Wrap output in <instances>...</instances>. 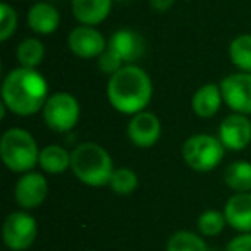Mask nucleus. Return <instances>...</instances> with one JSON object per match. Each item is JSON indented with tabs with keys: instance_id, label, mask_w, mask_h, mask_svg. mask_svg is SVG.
Listing matches in <instances>:
<instances>
[{
	"instance_id": "1",
	"label": "nucleus",
	"mask_w": 251,
	"mask_h": 251,
	"mask_svg": "<svg viewBox=\"0 0 251 251\" xmlns=\"http://www.w3.org/2000/svg\"><path fill=\"white\" fill-rule=\"evenodd\" d=\"M49 86L36 69L18 67L5 76L2 84V103L18 115H33L45 107Z\"/></svg>"
},
{
	"instance_id": "2",
	"label": "nucleus",
	"mask_w": 251,
	"mask_h": 251,
	"mask_svg": "<svg viewBox=\"0 0 251 251\" xmlns=\"http://www.w3.org/2000/svg\"><path fill=\"white\" fill-rule=\"evenodd\" d=\"M153 95V84L147 71L138 66H124L110 76L107 98L115 110L134 115L143 112Z\"/></svg>"
},
{
	"instance_id": "3",
	"label": "nucleus",
	"mask_w": 251,
	"mask_h": 251,
	"mask_svg": "<svg viewBox=\"0 0 251 251\" xmlns=\"http://www.w3.org/2000/svg\"><path fill=\"white\" fill-rule=\"evenodd\" d=\"M71 169L83 184L100 188L110 182L114 164L105 148L97 143H81L71 153Z\"/></svg>"
},
{
	"instance_id": "4",
	"label": "nucleus",
	"mask_w": 251,
	"mask_h": 251,
	"mask_svg": "<svg viewBox=\"0 0 251 251\" xmlns=\"http://www.w3.org/2000/svg\"><path fill=\"white\" fill-rule=\"evenodd\" d=\"M0 157L9 171L28 172L38 164L40 150L28 131L14 127L5 131L0 140Z\"/></svg>"
},
{
	"instance_id": "5",
	"label": "nucleus",
	"mask_w": 251,
	"mask_h": 251,
	"mask_svg": "<svg viewBox=\"0 0 251 251\" xmlns=\"http://www.w3.org/2000/svg\"><path fill=\"white\" fill-rule=\"evenodd\" d=\"M224 145L219 138L210 134H195L188 138L182 147L184 162L198 172L213 171L224 158Z\"/></svg>"
},
{
	"instance_id": "6",
	"label": "nucleus",
	"mask_w": 251,
	"mask_h": 251,
	"mask_svg": "<svg viewBox=\"0 0 251 251\" xmlns=\"http://www.w3.org/2000/svg\"><path fill=\"white\" fill-rule=\"evenodd\" d=\"M43 119L50 129L57 133L71 131L79 121V103L69 93H55L49 97L43 107Z\"/></svg>"
},
{
	"instance_id": "7",
	"label": "nucleus",
	"mask_w": 251,
	"mask_h": 251,
	"mask_svg": "<svg viewBox=\"0 0 251 251\" xmlns=\"http://www.w3.org/2000/svg\"><path fill=\"white\" fill-rule=\"evenodd\" d=\"M38 227L28 212H12L2 227V237L9 250L25 251L35 243Z\"/></svg>"
},
{
	"instance_id": "8",
	"label": "nucleus",
	"mask_w": 251,
	"mask_h": 251,
	"mask_svg": "<svg viewBox=\"0 0 251 251\" xmlns=\"http://www.w3.org/2000/svg\"><path fill=\"white\" fill-rule=\"evenodd\" d=\"M222 98L236 114H251V74L236 73L220 83Z\"/></svg>"
},
{
	"instance_id": "9",
	"label": "nucleus",
	"mask_w": 251,
	"mask_h": 251,
	"mask_svg": "<svg viewBox=\"0 0 251 251\" xmlns=\"http://www.w3.org/2000/svg\"><path fill=\"white\" fill-rule=\"evenodd\" d=\"M69 49L73 50L74 55L81 59H95L100 57L107 50V42L103 35L93 26H77L69 33Z\"/></svg>"
},
{
	"instance_id": "10",
	"label": "nucleus",
	"mask_w": 251,
	"mask_h": 251,
	"mask_svg": "<svg viewBox=\"0 0 251 251\" xmlns=\"http://www.w3.org/2000/svg\"><path fill=\"white\" fill-rule=\"evenodd\" d=\"M162 134L160 121L151 112H138L127 126V136L138 148H150L158 141Z\"/></svg>"
},
{
	"instance_id": "11",
	"label": "nucleus",
	"mask_w": 251,
	"mask_h": 251,
	"mask_svg": "<svg viewBox=\"0 0 251 251\" xmlns=\"http://www.w3.org/2000/svg\"><path fill=\"white\" fill-rule=\"evenodd\" d=\"M219 140L229 150H243L251 143V121L244 114H230L220 124Z\"/></svg>"
},
{
	"instance_id": "12",
	"label": "nucleus",
	"mask_w": 251,
	"mask_h": 251,
	"mask_svg": "<svg viewBox=\"0 0 251 251\" xmlns=\"http://www.w3.org/2000/svg\"><path fill=\"white\" fill-rule=\"evenodd\" d=\"M49 195L47 179L38 172H26L14 188V198L21 208H36L45 201Z\"/></svg>"
},
{
	"instance_id": "13",
	"label": "nucleus",
	"mask_w": 251,
	"mask_h": 251,
	"mask_svg": "<svg viewBox=\"0 0 251 251\" xmlns=\"http://www.w3.org/2000/svg\"><path fill=\"white\" fill-rule=\"evenodd\" d=\"M108 49H112L124 62H136L145 53V40L136 31L127 28L117 29L108 42Z\"/></svg>"
},
{
	"instance_id": "14",
	"label": "nucleus",
	"mask_w": 251,
	"mask_h": 251,
	"mask_svg": "<svg viewBox=\"0 0 251 251\" xmlns=\"http://www.w3.org/2000/svg\"><path fill=\"white\" fill-rule=\"evenodd\" d=\"M224 215L230 227L241 232H251V193L230 196L224 206Z\"/></svg>"
},
{
	"instance_id": "15",
	"label": "nucleus",
	"mask_w": 251,
	"mask_h": 251,
	"mask_svg": "<svg viewBox=\"0 0 251 251\" xmlns=\"http://www.w3.org/2000/svg\"><path fill=\"white\" fill-rule=\"evenodd\" d=\"M112 0H73V14L81 25L95 26L107 19Z\"/></svg>"
},
{
	"instance_id": "16",
	"label": "nucleus",
	"mask_w": 251,
	"mask_h": 251,
	"mask_svg": "<svg viewBox=\"0 0 251 251\" xmlns=\"http://www.w3.org/2000/svg\"><path fill=\"white\" fill-rule=\"evenodd\" d=\"M59 11L47 2H38L28 12V25L36 35H52L59 28Z\"/></svg>"
},
{
	"instance_id": "17",
	"label": "nucleus",
	"mask_w": 251,
	"mask_h": 251,
	"mask_svg": "<svg viewBox=\"0 0 251 251\" xmlns=\"http://www.w3.org/2000/svg\"><path fill=\"white\" fill-rule=\"evenodd\" d=\"M222 91L220 86L213 83L203 84L195 95H193V112L201 119H210L219 112L220 103H222Z\"/></svg>"
},
{
	"instance_id": "18",
	"label": "nucleus",
	"mask_w": 251,
	"mask_h": 251,
	"mask_svg": "<svg viewBox=\"0 0 251 251\" xmlns=\"http://www.w3.org/2000/svg\"><path fill=\"white\" fill-rule=\"evenodd\" d=\"M38 164L49 174H62L71 167V155L59 145H50L40 151Z\"/></svg>"
},
{
	"instance_id": "19",
	"label": "nucleus",
	"mask_w": 251,
	"mask_h": 251,
	"mask_svg": "<svg viewBox=\"0 0 251 251\" xmlns=\"http://www.w3.org/2000/svg\"><path fill=\"white\" fill-rule=\"evenodd\" d=\"M224 181L232 191L250 193L251 191V164L250 162H234L226 169Z\"/></svg>"
},
{
	"instance_id": "20",
	"label": "nucleus",
	"mask_w": 251,
	"mask_h": 251,
	"mask_svg": "<svg viewBox=\"0 0 251 251\" xmlns=\"http://www.w3.org/2000/svg\"><path fill=\"white\" fill-rule=\"evenodd\" d=\"M45 57V47L40 40L36 38H26L19 43L18 47V60L21 67L28 69H36L43 62Z\"/></svg>"
},
{
	"instance_id": "21",
	"label": "nucleus",
	"mask_w": 251,
	"mask_h": 251,
	"mask_svg": "<svg viewBox=\"0 0 251 251\" xmlns=\"http://www.w3.org/2000/svg\"><path fill=\"white\" fill-rule=\"evenodd\" d=\"M230 62L243 73L251 74V35H241L229 45Z\"/></svg>"
},
{
	"instance_id": "22",
	"label": "nucleus",
	"mask_w": 251,
	"mask_h": 251,
	"mask_svg": "<svg viewBox=\"0 0 251 251\" xmlns=\"http://www.w3.org/2000/svg\"><path fill=\"white\" fill-rule=\"evenodd\" d=\"M108 186H110L112 191L117 193V195L127 196V195H131V193L136 191L138 176H136V172H134L133 169H129V167L114 169Z\"/></svg>"
},
{
	"instance_id": "23",
	"label": "nucleus",
	"mask_w": 251,
	"mask_h": 251,
	"mask_svg": "<svg viewBox=\"0 0 251 251\" xmlns=\"http://www.w3.org/2000/svg\"><path fill=\"white\" fill-rule=\"evenodd\" d=\"M167 251H208L205 241L189 230H179L171 236Z\"/></svg>"
},
{
	"instance_id": "24",
	"label": "nucleus",
	"mask_w": 251,
	"mask_h": 251,
	"mask_svg": "<svg viewBox=\"0 0 251 251\" xmlns=\"http://www.w3.org/2000/svg\"><path fill=\"white\" fill-rule=\"evenodd\" d=\"M227 220L226 215L217 210H206L200 215L198 219V229L203 236H219L226 227Z\"/></svg>"
},
{
	"instance_id": "25",
	"label": "nucleus",
	"mask_w": 251,
	"mask_h": 251,
	"mask_svg": "<svg viewBox=\"0 0 251 251\" xmlns=\"http://www.w3.org/2000/svg\"><path fill=\"white\" fill-rule=\"evenodd\" d=\"M18 14L9 4H0V40L7 42L16 31Z\"/></svg>"
},
{
	"instance_id": "26",
	"label": "nucleus",
	"mask_w": 251,
	"mask_h": 251,
	"mask_svg": "<svg viewBox=\"0 0 251 251\" xmlns=\"http://www.w3.org/2000/svg\"><path fill=\"white\" fill-rule=\"evenodd\" d=\"M98 64H100V69L103 71L105 74H110V76L114 73H117L119 69H122V67H124V66H122V64H124V60H122L112 49H107L103 53H101Z\"/></svg>"
},
{
	"instance_id": "27",
	"label": "nucleus",
	"mask_w": 251,
	"mask_h": 251,
	"mask_svg": "<svg viewBox=\"0 0 251 251\" xmlns=\"http://www.w3.org/2000/svg\"><path fill=\"white\" fill-rule=\"evenodd\" d=\"M226 251H251V232H243L227 244Z\"/></svg>"
},
{
	"instance_id": "28",
	"label": "nucleus",
	"mask_w": 251,
	"mask_h": 251,
	"mask_svg": "<svg viewBox=\"0 0 251 251\" xmlns=\"http://www.w3.org/2000/svg\"><path fill=\"white\" fill-rule=\"evenodd\" d=\"M176 0H150V7L157 12H165L174 5Z\"/></svg>"
},
{
	"instance_id": "29",
	"label": "nucleus",
	"mask_w": 251,
	"mask_h": 251,
	"mask_svg": "<svg viewBox=\"0 0 251 251\" xmlns=\"http://www.w3.org/2000/svg\"><path fill=\"white\" fill-rule=\"evenodd\" d=\"M88 251H93V250H88Z\"/></svg>"
}]
</instances>
